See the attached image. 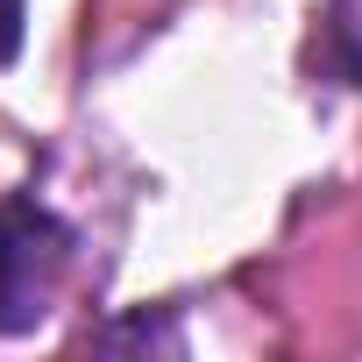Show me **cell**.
I'll use <instances>...</instances> for the list:
<instances>
[{"instance_id":"cell-2","label":"cell","mask_w":362,"mask_h":362,"mask_svg":"<svg viewBox=\"0 0 362 362\" xmlns=\"http://www.w3.org/2000/svg\"><path fill=\"white\" fill-rule=\"evenodd\" d=\"M22 22H29V0H0V64L22 57Z\"/></svg>"},{"instance_id":"cell-1","label":"cell","mask_w":362,"mask_h":362,"mask_svg":"<svg viewBox=\"0 0 362 362\" xmlns=\"http://www.w3.org/2000/svg\"><path fill=\"white\" fill-rule=\"evenodd\" d=\"M71 249H78V235L50 206L0 199V334H29L57 305V291L71 277Z\"/></svg>"}]
</instances>
